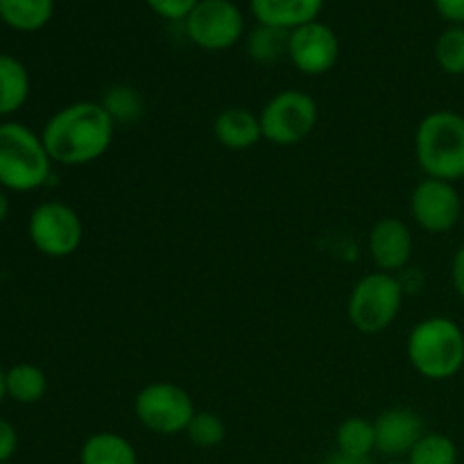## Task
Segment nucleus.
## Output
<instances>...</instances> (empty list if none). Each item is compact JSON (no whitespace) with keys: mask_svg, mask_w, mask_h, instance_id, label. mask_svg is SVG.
<instances>
[{"mask_svg":"<svg viewBox=\"0 0 464 464\" xmlns=\"http://www.w3.org/2000/svg\"><path fill=\"white\" fill-rule=\"evenodd\" d=\"M116 122L102 102H71L48 118L41 131L53 163L68 168L89 166L111 148Z\"/></svg>","mask_w":464,"mask_h":464,"instance_id":"nucleus-1","label":"nucleus"},{"mask_svg":"<svg viewBox=\"0 0 464 464\" xmlns=\"http://www.w3.org/2000/svg\"><path fill=\"white\" fill-rule=\"evenodd\" d=\"M415 157L430 179H464V116L449 109L421 118L415 131Z\"/></svg>","mask_w":464,"mask_h":464,"instance_id":"nucleus-2","label":"nucleus"},{"mask_svg":"<svg viewBox=\"0 0 464 464\" xmlns=\"http://www.w3.org/2000/svg\"><path fill=\"white\" fill-rule=\"evenodd\" d=\"M53 177V159L41 134L23 122H0V186L14 193L44 188Z\"/></svg>","mask_w":464,"mask_h":464,"instance_id":"nucleus-3","label":"nucleus"},{"mask_svg":"<svg viewBox=\"0 0 464 464\" xmlns=\"http://www.w3.org/2000/svg\"><path fill=\"white\" fill-rule=\"evenodd\" d=\"M406 352L424 379H453L464 367V331L451 317H426L408 335Z\"/></svg>","mask_w":464,"mask_h":464,"instance_id":"nucleus-4","label":"nucleus"},{"mask_svg":"<svg viewBox=\"0 0 464 464\" xmlns=\"http://www.w3.org/2000/svg\"><path fill=\"white\" fill-rule=\"evenodd\" d=\"M401 304V281L388 272H372L353 285L349 295L347 315L353 329L365 335H376L394 324Z\"/></svg>","mask_w":464,"mask_h":464,"instance_id":"nucleus-5","label":"nucleus"},{"mask_svg":"<svg viewBox=\"0 0 464 464\" xmlns=\"http://www.w3.org/2000/svg\"><path fill=\"white\" fill-rule=\"evenodd\" d=\"M195 412L198 411L193 397L168 381L145 385L134 399V415L139 424L163 438L186 433Z\"/></svg>","mask_w":464,"mask_h":464,"instance_id":"nucleus-6","label":"nucleus"},{"mask_svg":"<svg viewBox=\"0 0 464 464\" xmlns=\"http://www.w3.org/2000/svg\"><path fill=\"white\" fill-rule=\"evenodd\" d=\"M263 139L279 148L302 143L317 125V102L299 89H285L276 93L258 113Z\"/></svg>","mask_w":464,"mask_h":464,"instance_id":"nucleus-7","label":"nucleus"},{"mask_svg":"<svg viewBox=\"0 0 464 464\" xmlns=\"http://www.w3.org/2000/svg\"><path fill=\"white\" fill-rule=\"evenodd\" d=\"M186 36L207 53L234 48L245 36V16L234 0H199L184 21Z\"/></svg>","mask_w":464,"mask_h":464,"instance_id":"nucleus-8","label":"nucleus"},{"mask_svg":"<svg viewBox=\"0 0 464 464\" xmlns=\"http://www.w3.org/2000/svg\"><path fill=\"white\" fill-rule=\"evenodd\" d=\"M27 234L36 252L50 258H68L84 240V225L72 207L63 202H41L30 213Z\"/></svg>","mask_w":464,"mask_h":464,"instance_id":"nucleus-9","label":"nucleus"},{"mask_svg":"<svg viewBox=\"0 0 464 464\" xmlns=\"http://www.w3.org/2000/svg\"><path fill=\"white\" fill-rule=\"evenodd\" d=\"M411 213L429 234H447L462 222V199L451 181L421 179L411 195Z\"/></svg>","mask_w":464,"mask_h":464,"instance_id":"nucleus-10","label":"nucleus"},{"mask_svg":"<svg viewBox=\"0 0 464 464\" xmlns=\"http://www.w3.org/2000/svg\"><path fill=\"white\" fill-rule=\"evenodd\" d=\"M288 59L299 72L317 77L329 72L340 59V39L320 18L297 27L288 36Z\"/></svg>","mask_w":464,"mask_h":464,"instance_id":"nucleus-11","label":"nucleus"},{"mask_svg":"<svg viewBox=\"0 0 464 464\" xmlns=\"http://www.w3.org/2000/svg\"><path fill=\"white\" fill-rule=\"evenodd\" d=\"M424 420L412 408L394 406L374 420L376 451L385 458H408L417 442L424 438Z\"/></svg>","mask_w":464,"mask_h":464,"instance_id":"nucleus-12","label":"nucleus"},{"mask_svg":"<svg viewBox=\"0 0 464 464\" xmlns=\"http://www.w3.org/2000/svg\"><path fill=\"white\" fill-rule=\"evenodd\" d=\"M412 247H415V240H412L411 227L399 218H383L372 227L370 256L379 272L394 275L403 270L411 263Z\"/></svg>","mask_w":464,"mask_h":464,"instance_id":"nucleus-13","label":"nucleus"},{"mask_svg":"<svg viewBox=\"0 0 464 464\" xmlns=\"http://www.w3.org/2000/svg\"><path fill=\"white\" fill-rule=\"evenodd\" d=\"M324 0H249L252 16L258 25L293 32L306 23L317 21Z\"/></svg>","mask_w":464,"mask_h":464,"instance_id":"nucleus-14","label":"nucleus"},{"mask_svg":"<svg viewBox=\"0 0 464 464\" xmlns=\"http://www.w3.org/2000/svg\"><path fill=\"white\" fill-rule=\"evenodd\" d=\"M213 134L218 143L234 152L254 148L263 139L261 118L245 107H229L213 121Z\"/></svg>","mask_w":464,"mask_h":464,"instance_id":"nucleus-15","label":"nucleus"},{"mask_svg":"<svg viewBox=\"0 0 464 464\" xmlns=\"http://www.w3.org/2000/svg\"><path fill=\"white\" fill-rule=\"evenodd\" d=\"M30 98V72L18 57L0 53V118L21 111Z\"/></svg>","mask_w":464,"mask_h":464,"instance_id":"nucleus-16","label":"nucleus"},{"mask_svg":"<svg viewBox=\"0 0 464 464\" xmlns=\"http://www.w3.org/2000/svg\"><path fill=\"white\" fill-rule=\"evenodd\" d=\"M80 464H139V453L122 435L100 430L82 444Z\"/></svg>","mask_w":464,"mask_h":464,"instance_id":"nucleus-17","label":"nucleus"},{"mask_svg":"<svg viewBox=\"0 0 464 464\" xmlns=\"http://www.w3.org/2000/svg\"><path fill=\"white\" fill-rule=\"evenodd\" d=\"M54 0H0V21L16 32H39L53 21Z\"/></svg>","mask_w":464,"mask_h":464,"instance_id":"nucleus-18","label":"nucleus"},{"mask_svg":"<svg viewBox=\"0 0 464 464\" xmlns=\"http://www.w3.org/2000/svg\"><path fill=\"white\" fill-rule=\"evenodd\" d=\"M5 383H7V397L23 406L39 403L48 392V376L32 362H18L9 367L5 372Z\"/></svg>","mask_w":464,"mask_h":464,"instance_id":"nucleus-19","label":"nucleus"},{"mask_svg":"<svg viewBox=\"0 0 464 464\" xmlns=\"http://www.w3.org/2000/svg\"><path fill=\"white\" fill-rule=\"evenodd\" d=\"M335 451L353 458H370L376 451L374 421L365 417H347L335 430Z\"/></svg>","mask_w":464,"mask_h":464,"instance_id":"nucleus-20","label":"nucleus"},{"mask_svg":"<svg viewBox=\"0 0 464 464\" xmlns=\"http://www.w3.org/2000/svg\"><path fill=\"white\" fill-rule=\"evenodd\" d=\"M288 36L290 32L256 23V27L249 34H245V50H247L252 62L276 63L288 57Z\"/></svg>","mask_w":464,"mask_h":464,"instance_id":"nucleus-21","label":"nucleus"},{"mask_svg":"<svg viewBox=\"0 0 464 464\" xmlns=\"http://www.w3.org/2000/svg\"><path fill=\"white\" fill-rule=\"evenodd\" d=\"M456 442L444 433H424V438L408 453V464H458Z\"/></svg>","mask_w":464,"mask_h":464,"instance_id":"nucleus-22","label":"nucleus"},{"mask_svg":"<svg viewBox=\"0 0 464 464\" xmlns=\"http://www.w3.org/2000/svg\"><path fill=\"white\" fill-rule=\"evenodd\" d=\"M435 62L447 75H464V25H449L435 41Z\"/></svg>","mask_w":464,"mask_h":464,"instance_id":"nucleus-23","label":"nucleus"},{"mask_svg":"<svg viewBox=\"0 0 464 464\" xmlns=\"http://www.w3.org/2000/svg\"><path fill=\"white\" fill-rule=\"evenodd\" d=\"M102 107L107 109L113 122H127V125H131V122H136L143 116V98L131 86H111L104 93Z\"/></svg>","mask_w":464,"mask_h":464,"instance_id":"nucleus-24","label":"nucleus"},{"mask_svg":"<svg viewBox=\"0 0 464 464\" xmlns=\"http://www.w3.org/2000/svg\"><path fill=\"white\" fill-rule=\"evenodd\" d=\"M184 435L198 449H216L225 442L227 426L222 421V417L216 415V412L198 411L193 415V420H190Z\"/></svg>","mask_w":464,"mask_h":464,"instance_id":"nucleus-25","label":"nucleus"},{"mask_svg":"<svg viewBox=\"0 0 464 464\" xmlns=\"http://www.w3.org/2000/svg\"><path fill=\"white\" fill-rule=\"evenodd\" d=\"M199 0H145L150 9L163 21L184 23Z\"/></svg>","mask_w":464,"mask_h":464,"instance_id":"nucleus-26","label":"nucleus"},{"mask_svg":"<svg viewBox=\"0 0 464 464\" xmlns=\"http://www.w3.org/2000/svg\"><path fill=\"white\" fill-rule=\"evenodd\" d=\"M18 449V433L12 421L0 417V464L12 462L14 453Z\"/></svg>","mask_w":464,"mask_h":464,"instance_id":"nucleus-27","label":"nucleus"},{"mask_svg":"<svg viewBox=\"0 0 464 464\" xmlns=\"http://www.w3.org/2000/svg\"><path fill=\"white\" fill-rule=\"evenodd\" d=\"M433 7L449 25H464V0H433Z\"/></svg>","mask_w":464,"mask_h":464,"instance_id":"nucleus-28","label":"nucleus"},{"mask_svg":"<svg viewBox=\"0 0 464 464\" xmlns=\"http://www.w3.org/2000/svg\"><path fill=\"white\" fill-rule=\"evenodd\" d=\"M451 284H453V288H456V293L464 299V243L458 247V252L453 254Z\"/></svg>","mask_w":464,"mask_h":464,"instance_id":"nucleus-29","label":"nucleus"},{"mask_svg":"<svg viewBox=\"0 0 464 464\" xmlns=\"http://www.w3.org/2000/svg\"><path fill=\"white\" fill-rule=\"evenodd\" d=\"M324 464H372L370 458H353V456H344V453L334 451L329 458H326Z\"/></svg>","mask_w":464,"mask_h":464,"instance_id":"nucleus-30","label":"nucleus"},{"mask_svg":"<svg viewBox=\"0 0 464 464\" xmlns=\"http://www.w3.org/2000/svg\"><path fill=\"white\" fill-rule=\"evenodd\" d=\"M7 216H9V199H7V193H5V188L0 186V225L7 220Z\"/></svg>","mask_w":464,"mask_h":464,"instance_id":"nucleus-31","label":"nucleus"},{"mask_svg":"<svg viewBox=\"0 0 464 464\" xmlns=\"http://www.w3.org/2000/svg\"><path fill=\"white\" fill-rule=\"evenodd\" d=\"M5 397H7V383H5V372L0 370V403L5 401Z\"/></svg>","mask_w":464,"mask_h":464,"instance_id":"nucleus-32","label":"nucleus"},{"mask_svg":"<svg viewBox=\"0 0 464 464\" xmlns=\"http://www.w3.org/2000/svg\"><path fill=\"white\" fill-rule=\"evenodd\" d=\"M385 464H408L406 460H390V462H385Z\"/></svg>","mask_w":464,"mask_h":464,"instance_id":"nucleus-33","label":"nucleus"},{"mask_svg":"<svg viewBox=\"0 0 464 464\" xmlns=\"http://www.w3.org/2000/svg\"><path fill=\"white\" fill-rule=\"evenodd\" d=\"M462 227H464V213H462Z\"/></svg>","mask_w":464,"mask_h":464,"instance_id":"nucleus-34","label":"nucleus"},{"mask_svg":"<svg viewBox=\"0 0 464 464\" xmlns=\"http://www.w3.org/2000/svg\"><path fill=\"white\" fill-rule=\"evenodd\" d=\"M5 464H12V462H5Z\"/></svg>","mask_w":464,"mask_h":464,"instance_id":"nucleus-35","label":"nucleus"}]
</instances>
